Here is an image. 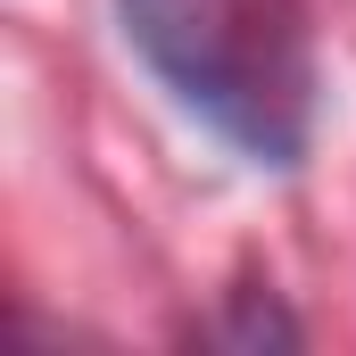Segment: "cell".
Here are the masks:
<instances>
[{
    "label": "cell",
    "instance_id": "1",
    "mask_svg": "<svg viewBox=\"0 0 356 356\" xmlns=\"http://www.w3.org/2000/svg\"><path fill=\"white\" fill-rule=\"evenodd\" d=\"M141 58L249 158H298L315 50L298 0H116Z\"/></svg>",
    "mask_w": 356,
    "mask_h": 356
}]
</instances>
